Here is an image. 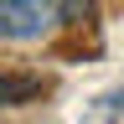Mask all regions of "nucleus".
<instances>
[{
  "instance_id": "2",
  "label": "nucleus",
  "mask_w": 124,
  "mask_h": 124,
  "mask_svg": "<svg viewBox=\"0 0 124 124\" xmlns=\"http://www.w3.org/2000/svg\"><path fill=\"white\" fill-rule=\"evenodd\" d=\"M31 93H36V78H10V72H0V108H5V103H26Z\"/></svg>"
},
{
  "instance_id": "1",
  "label": "nucleus",
  "mask_w": 124,
  "mask_h": 124,
  "mask_svg": "<svg viewBox=\"0 0 124 124\" xmlns=\"http://www.w3.org/2000/svg\"><path fill=\"white\" fill-rule=\"evenodd\" d=\"M62 26L52 0H0V41H41Z\"/></svg>"
}]
</instances>
